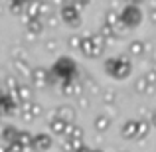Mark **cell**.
<instances>
[{
    "mask_svg": "<svg viewBox=\"0 0 156 152\" xmlns=\"http://www.w3.org/2000/svg\"><path fill=\"white\" fill-rule=\"evenodd\" d=\"M77 71H79L77 63L71 59V57H67V55L57 57V59L53 61L51 69H50V73L53 75V79H59V81H61V85H63V83H71V81H75Z\"/></svg>",
    "mask_w": 156,
    "mask_h": 152,
    "instance_id": "obj_1",
    "label": "cell"
},
{
    "mask_svg": "<svg viewBox=\"0 0 156 152\" xmlns=\"http://www.w3.org/2000/svg\"><path fill=\"white\" fill-rule=\"evenodd\" d=\"M103 67H105L107 75H111L117 81L126 79V77L130 75V71H133V63H130L129 55H113V57H109V59H105Z\"/></svg>",
    "mask_w": 156,
    "mask_h": 152,
    "instance_id": "obj_2",
    "label": "cell"
},
{
    "mask_svg": "<svg viewBox=\"0 0 156 152\" xmlns=\"http://www.w3.org/2000/svg\"><path fill=\"white\" fill-rule=\"evenodd\" d=\"M105 50V40L101 38L99 34H91V36H81V46L79 51L83 53L85 57H99Z\"/></svg>",
    "mask_w": 156,
    "mask_h": 152,
    "instance_id": "obj_3",
    "label": "cell"
},
{
    "mask_svg": "<svg viewBox=\"0 0 156 152\" xmlns=\"http://www.w3.org/2000/svg\"><path fill=\"white\" fill-rule=\"evenodd\" d=\"M142 10L140 6H133V4H126L122 8V12H119V22L122 28H136L142 24Z\"/></svg>",
    "mask_w": 156,
    "mask_h": 152,
    "instance_id": "obj_4",
    "label": "cell"
},
{
    "mask_svg": "<svg viewBox=\"0 0 156 152\" xmlns=\"http://www.w3.org/2000/svg\"><path fill=\"white\" fill-rule=\"evenodd\" d=\"M30 79H32V85L34 87H46V85L53 83V75L50 73V69L46 67H34L30 71Z\"/></svg>",
    "mask_w": 156,
    "mask_h": 152,
    "instance_id": "obj_5",
    "label": "cell"
},
{
    "mask_svg": "<svg viewBox=\"0 0 156 152\" xmlns=\"http://www.w3.org/2000/svg\"><path fill=\"white\" fill-rule=\"evenodd\" d=\"M53 144V138L50 136L48 133H38L32 136V142H30V148L36 150V152H48Z\"/></svg>",
    "mask_w": 156,
    "mask_h": 152,
    "instance_id": "obj_6",
    "label": "cell"
},
{
    "mask_svg": "<svg viewBox=\"0 0 156 152\" xmlns=\"http://www.w3.org/2000/svg\"><path fill=\"white\" fill-rule=\"evenodd\" d=\"M12 101L16 103V105H20V103H28V101H34V87L28 83H20L18 87H16V91L12 93Z\"/></svg>",
    "mask_w": 156,
    "mask_h": 152,
    "instance_id": "obj_7",
    "label": "cell"
},
{
    "mask_svg": "<svg viewBox=\"0 0 156 152\" xmlns=\"http://www.w3.org/2000/svg\"><path fill=\"white\" fill-rule=\"evenodd\" d=\"M59 16H61V20H63L65 24H69V26L77 28L81 24V12H77L71 4H63V6L59 8Z\"/></svg>",
    "mask_w": 156,
    "mask_h": 152,
    "instance_id": "obj_8",
    "label": "cell"
},
{
    "mask_svg": "<svg viewBox=\"0 0 156 152\" xmlns=\"http://www.w3.org/2000/svg\"><path fill=\"white\" fill-rule=\"evenodd\" d=\"M20 115L24 121H34L36 117L42 115V107L36 101H28V103H20Z\"/></svg>",
    "mask_w": 156,
    "mask_h": 152,
    "instance_id": "obj_9",
    "label": "cell"
},
{
    "mask_svg": "<svg viewBox=\"0 0 156 152\" xmlns=\"http://www.w3.org/2000/svg\"><path fill=\"white\" fill-rule=\"evenodd\" d=\"M136 129H138V118H129L121 126V136L126 140H136Z\"/></svg>",
    "mask_w": 156,
    "mask_h": 152,
    "instance_id": "obj_10",
    "label": "cell"
},
{
    "mask_svg": "<svg viewBox=\"0 0 156 152\" xmlns=\"http://www.w3.org/2000/svg\"><path fill=\"white\" fill-rule=\"evenodd\" d=\"M16 109H18V105L12 101V97L2 93V97H0V117H2V115L4 117H10V115L16 113Z\"/></svg>",
    "mask_w": 156,
    "mask_h": 152,
    "instance_id": "obj_11",
    "label": "cell"
},
{
    "mask_svg": "<svg viewBox=\"0 0 156 152\" xmlns=\"http://www.w3.org/2000/svg\"><path fill=\"white\" fill-rule=\"evenodd\" d=\"M67 126H69V122L61 121L59 117H53L51 121H50V130H51L53 134H57V136H63L65 130H67Z\"/></svg>",
    "mask_w": 156,
    "mask_h": 152,
    "instance_id": "obj_12",
    "label": "cell"
},
{
    "mask_svg": "<svg viewBox=\"0 0 156 152\" xmlns=\"http://www.w3.org/2000/svg\"><path fill=\"white\" fill-rule=\"evenodd\" d=\"M105 24L107 26H111L115 30V34L119 36V32L122 30V26H121V22H119V12H115V10H109L105 14Z\"/></svg>",
    "mask_w": 156,
    "mask_h": 152,
    "instance_id": "obj_13",
    "label": "cell"
},
{
    "mask_svg": "<svg viewBox=\"0 0 156 152\" xmlns=\"http://www.w3.org/2000/svg\"><path fill=\"white\" fill-rule=\"evenodd\" d=\"M129 53L130 55H136V57L144 55L146 53V42L144 40H133V42L129 44Z\"/></svg>",
    "mask_w": 156,
    "mask_h": 152,
    "instance_id": "obj_14",
    "label": "cell"
},
{
    "mask_svg": "<svg viewBox=\"0 0 156 152\" xmlns=\"http://www.w3.org/2000/svg\"><path fill=\"white\" fill-rule=\"evenodd\" d=\"M26 30L30 32L32 36L42 34V30H44V20H40V18H30V20H26Z\"/></svg>",
    "mask_w": 156,
    "mask_h": 152,
    "instance_id": "obj_15",
    "label": "cell"
},
{
    "mask_svg": "<svg viewBox=\"0 0 156 152\" xmlns=\"http://www.w3.org/2000/svg\"><path fill=\"white\" fill-rule=\"evenodd\" d=\"M55 117H59L61 121L69 122V125H75V122H73V117H75V111H73L69 105H63V107H59V111H57V115H55Z\"/></svg>",
    "mask_w": 156,
    "mask_h": 152,
    "instance_id": "obj_16",
    "label": "cell"
},
{
    "mask_svg": "<svg viewBox=\"0 0 156 152\" xmlns=\"http://www.w3.org/2000/svg\"><path fill=\"white\" fill-rule=\"evenodd\" d=\"M81 91H83V89H81V85H79V83H75V81H71V83H63V85H61V93H63L65 97L79 95Z\"/></svg>",
    "mask_w": 156,
    "mask_h": 152,
    "instance_id": "obj_17",
    "label": "cell"
},
{
    "mask_svg": "<svg viewBox=\"0 0 156 152\" xmlns=\"http://www.w3.org/2000/svg\"><path fill=\"white\" fill-rule=\"evenodd\" d=\"M16 134H18V129H16L14 125L4 126V130H2V138H4V142H6V146H8V144H12V142H16Z\"/></svg>",
    "mask_w": 156,
    "mask_h": 152,
    "instance_id": "obj_18",
    "label": "cell"
},
{
    "mask_svg": "<svg viewBox=\"0 0 156 152\" xmlns=\"http://www.w3.org/2000/svg\"><path fill=\"white\" fill-rule=\"evenodd\" d=\"M38 14H40V20H42V18H50V16L53 14L51 2H48V0H40V2H38Z\"/></svg>",
    "mask_w": 156,
    "mask_h": 152,
    "instance_id": "obj_19",
    "label": "cell"
},
{
    "mask_svg": "<svg viewBox=\"0 0 156 152\" xmlns=\"http://www.w3.org/2000/svg\"><path fill=\"white\" fill-rule=\"evenodd\" d=\"M111 126V118L107 117V115H97L95 117V129L99 130V133H107Z\"/></svg>",
    "mask_w": 156,
    "mask_h": 152,
    "instance_id": "obj_20",
    "label": "cell"
},
{
    "mask_svg": "<svg viewBox=\"0 0 156 152\" xmlns=\"http://www.w3.org/2000/svg\"><path fill=\"white\" fill-rule=\"evenodd\" d=\"M16 142H18L24 150H28V148H30V142H32V134L28 133V130H18V134H16Z\"/></svg>",
    "mask_w": 156,
    "mask_h": 152,
    "instance_id": "obj_21",
    "label": "cell"
},
{
    "mask_svg": "<svg viewBox=\"0 0 156 152\" xmlns=\"http://www.w3.org/2000/svg\"><path fill=\"white\" fill-rule=\"evenodd\" d=\"M83 144H85L83 140H73V138H65V142H63V150H65V152H77Z\"/></svg>",
    "mask_w": 156,
    "mask_h": 152,
    "instance_id": "obj_22",
    "label": "cell"
},
{
    "mask_svg": "<svg viewBox=\"0 0 156 152\" xmlns=\"http://www.w3.org/2000/svg\"><path fill=\"white\" fill-rule=\"evenodd\" d=\"M134 89H136L138 93H152V91H154V87H150V85L146 83L144 75H142V77H138V79L134 81Z\"/></svg>",
    "mask_w": 156,
    "mask_h": 152,
    "instance_id": "obj_23",
    "label": "cell"
},
{
    "mask_svg": "<svg viewBox=\"0 0 156 152\" xmlns=\"http://www.w3.org/2000/svg\"><path fill=\"white\" fill-rule=\"evenodd\" d=\"M150 130V125L148 121H144V118H138V129H136V138H144L146 134H148Z\"/></svg>",
    "mask_w": 156,
    "mask_h": 152,
    "instance_id": "obj_24",
    "label": "cell"
},
{
    "mask_svg": "<svg viewBox=\"0 0 156 152\" xmlns=\"http://www.w3.org/2000/svg\"><path fill=\"white\" fill-rule=\"evenodd\" d=\"M18 77H16V75H8L6 77V87H8V91H10V93H8V95H12V93H14L16 91V87H18Z\"/></svg>",
    "mask_w": 156,
    "mask_h": 152,
    "instance_id": "obj_25",
    "label": "cell"
},
{
    "mask_svg": "<svg viewBox=\"0 0 156 152\" xmlns=\"http://www.w3.org/2000/svg\"><path fill=\"white\" fill-rule=\"evenodd\" d=\"M79 46H81V36H71L69 38V48L71 50H79Z\"/></svg>",
    "mask_w": 156,
    "mask_h": 152,
    "instance_id": "obj_26",
    "label": "cell"
},
{
    "mask_svg": "<svg viewBox=\"0 0 156 152\" xmlns=\"http://www.w3.org/2000/svg\"><path fill=\"white\" fill-rule=\"evenodd\" d=\"M148 125H150V126H154V129H156V111H154V113H150V118H148Z\"/></svg>",
    "mask_w": 156,
    "mask_h": 152,
    "instance_id": "obj_27",
    "label": "cell"
},
{
    "mask_svg": "<svg viewBox=\"0 0 156 152\" xmlns=\"http://www.w3.org/2000/svg\"><path fill=\"white\" fill-rule=\"evenodd\" d=\"M8 2H10V4H20V6H26L30 0H8Z\"/></svg>",
    "mask_w": 156,
    "mask_h": 152,
    "instance_id": "obj_28",
    "label": "cell"
},
{
    "mask_svg": "<svg viewBox=\"0 0 156 152\" xmlns=\"http://www.w3.org/2000/svg\"><path fill=\"white\" fill-rule=\"evenodd\" d=\"M142 0H126V4H133V6H138Z\"/></svg>",
    "mask_w": 156,
    "mask_h": 152,
    "instance_id": "obj_29",
    "label": "cell"
},
{
    "mask_svg": "<svg viewBox=\"0 0 156 152\" xmlns=\"http://www.w3.org/2000/svg\"><path fill=\"white\" fill-rule=\"evenodd\" d=\"M91 150H93V148H89V146H85V144H83V146H81V148L77 150V152H91Z\"/></svg>",
    "mask_w": 156,
    "mask_h": 152,
    "instance_id": "obj_30",
    "label": "cell"
},
{
    "mask_svg": "<svg viewBox=\"0 0 156 152\" xmlns=\"http://www.w3.org/2000/svg\"><path fill=\"white\" fill-rule=\"evenodd\" d=\"M150 18H152V22L156 24V6L152 8V12H150Z\"/></svg>",
    "mask_w": 156,
    "mask_h": 152,
    "instance_id": "obj_31",
    "label": "cell"
},
{
    "mask_svg": "<svg viewBox=\"0 0 156 152\" xmlns=\"http://www.w3.org/2000/svg\"><path fill=\"white\" fill-rule=\"evenodd\" d=\"M73 2H79V4H81V6H87V4H89V2H91V0H73Z\"/></svg>",
    "mask_w": 156,
    "mask_h": 152,
    "instance_id": "obj_32",
    "label": "cell"
},
{
    "mask_svg": "<svg viewBox=\"0 0 156 152\" xmlns=\"http://www.w3.org/2000/svg\"><path fill=\"white\" fill-rule=\"evenodd\" d=\"M150 71H152L154 75H156V63H152V69H150Z\"/></svg>",
    "mask_w": 156,
    "mask_h": 152,
    "instance_id": "obj_33",
    "label": "cell"
},
{
    "mask_svg": "<svg viewBox=\"0 0 156 152\" xmlns=\"http://www.w3.org/2000/svg\"><path fill=\"white\" fill-rule=\"evenodd\" d=\"M91 152H103V150H101V148H93Z\"/></svg>",
    "mask_w": 156,
    "mask_h": 152,
    "instance_id": "obj_34",
    "label": "cell"
},
{
    "mask_svg": "<svg viewBox=\"0 0 156 152\" xmlns=\"http://www.w3.org/2000/svg\"><path fill=\"white\" fill-rule=\"evenodd\" d=\"M121 152H129V150H121Z\"/></svg>",
    "mask_w": 156,
    "mask_h": 152,
    "instance_id": "obj_35",
    "label": "cell"
},
{
    "mask_svg": "<svg viewBox=\"0 0 156 152\" xmlns=\"http://www.w3.org/2000/svg\"><path fill=\"white\" fill-rule=\"evenodd\" d=\"M0 97H2V93H0Z\"/></svg>",
    "mask_w": 156,
    "mask_h": 152,
    "instance_id": "obj_36",
    "label": "cell"
}]
</instances>
